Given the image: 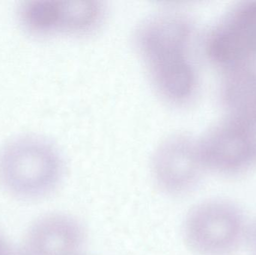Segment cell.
<instances>
[{"mask_svg": "<svg viewBox=\"0 0 256 255\" xmlns=\"http://www.w3.org/2000/svg\"><path fill=\"white\" fill-rule=\"evenodd\" d=\"M210 52L222 63L238 62L256 53V4L242 9L214 36Z\"/></svg>", "mask_w": 256, "mask_h": 255, "instance_id": "obj_7", "label": "cell"}, {"mask_svg": "<svg viewBox=\"0 0 256 255\" xmlns=\"http://www.w3.org/2000/svg\"><path fill=\"white\" fill-rule=\"evenodd\" d=\"M102 16L103 6L93 1L34 0L24 2L18 12L22 28L37 36L86 32L94 28Z\"/></svg>", "mask_w": 256, "mask_h": 255, "instance_id": "obj_4", "label": "cell"}, {"mask_svg": "<svg viewBox=\"0 0 256 255\" xmlns=\"http://www.w3.org/2000/svg\"><path fill=\"white\" fill-rule=\"evenodd\" d=\"M84 240L82 226L62 214L42 217L30 227L24 255H78Z\"/></svg>", "mask_w": 256, "mask_h": 255, "instance_id": "obj_6", "label": "cell"}, {"mask_svg": "<svg viewBox=\"0 0 256 255\" xmlns=\"http://www.w3.org/2000/svg\"><path fill=\"white\" fill-rule=\"evenodd\" d=\"M190 26L178 12L152 16L142 25L137 43L154 84L172 103L186 102L195 86V75L188 57Z\"/></svg>", "mask_w": 256, "mask_h": 255, "instance_id": "obj_1", "label": "cell"}, {"mask_svg": "<svg viewBox=\"0 0 256 255\" xmlns=\"http://www.w3.org/2000/svg\"><path fill=\"white\" fill-rule=\"evenodd\" d=\"M204 168L200 150L179 136L162 144L154 157L155 181L170 194H184L194 189Z\"/></svg>", "mask_w": 256, "mask_h": 255, "instance_id": "obj_5", "label": "cell"}, {"mask_svg": "<svg viewBox=\"0 0 256 255\" xmlns=\"http://www.w3.org/2000/svg\"><path fill=\"white\" fill-rule=\"evenodd\" d=\"M62 165L54 146L40 138L24 136L0 150V184L20 199L42 197L55 188Z\"/></svg>", "mask_w": 256, "mask_h": 255, "instance_id": "obj_2", "label": "cell"}, {"mask_svg": "<svg viewBox=\"0 0 256 255\" xmlns=\"http://www.w3.org/2000/svg\"><path fill=\"white\" fill-rule=\"evenodd\" d=\"M248 244L250 249L251 255H256V221L250 226Z\"/></svg>", "mask_w": 256, "mask_h": 255, "instance_id": "obj_8", "label": "cell"}, {"mask_svg": "<svg viewBox=\"0 0 256 255\" xmlns=\"http://www.w3.org/2000/svg\"><path fill=\"white\" fill-rule=\"evenodd\" d=\"M250 226L244 211L224 199L206 201L186 217L184 237L198 255H233L248 243Z\"/></svg>", "mask_w": 256, "mask_h": 255, "instance_id": "obj_3", "label": "cell"}]
</instances>
